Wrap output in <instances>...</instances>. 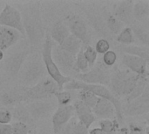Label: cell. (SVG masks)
I'll return each mask as SVG.
<instances>
[{
    "instance_id": "cell-29",
    "label": "cell",
    "mask_w": 149,
    "mask_h": 134,
    "mask_svg": "<svg viewBox=\"0 0 149 134\" xmlns=\"http://www.w3.org/2000/svg\"><path fill=\"white\" fill-rule=\"evenodd\" d=\"M100 128L107 134H115L120 129V123L116 119H102L100 121Z\"/></svg>"
},
{
    "instance_id": "cell-7",
    "label": "cell",
    "mask_w": 149,
    "mask_h": 134,
    "mask_svg": "<svg viewBox=\"0 0 149 134\" xmlns=\"http://www.w3.org/2000/svg\"><path fill=\"white\" fill-rule=\"evenodd\" d=\"M77 80L87 85H109L111 74L102 63L95 65L91 70L83 74H77L75 76Z\"/></svg>"
},
{
    "instance_id": "cell-12",
    "label": "cell",
    "mask_w": 149,
    "mask_h": 134,
    "mask_svg": "<svg viewBox=\"0 0 149 134\" xmlns=\"http://www.w3.org/2000/svg\"><path fill=\"white\" fill-rule=\"evenodd\" d=\"M30 53L31 51L29 50H23L9 55L4 60V70L9 77L11 78H17L18 73Z\"/></svg>"
},
{
    "instance_id": "cell-10",
    "label": "cell",
    "mask_w": 149,
    "mask_h": 134,
    "mask_svg": "<svg viewBox=\"0 0 149 134\" xmlns=\"http://www.w3.org/2000/svg\"><path fill=\"white\" fill-rule=\"evenodd\" d=\"M56 102L51 99L29 102L25 106L34 123L48 117L54 110Z\"/></svg>"
},
{
    "instance_id": "cell-26",
    "label": "cell",
    "mask_w": 149,
    "mask_h": 134,
    "mask_svg": "<svg viewBox=\"0 0 149 134\" xmlns=\"http://www.w3.org/2000/svg\"><path fill=\"white\" fill-rule=\"evenodd\" d=\"M149 15V3L147 1L134 2L133 6V17L134 19L138 21L146 19Z\"/></svg>"
},
{
    "instance_id": "cell-15",
    "label": "cell",
    "mask_w": 149,
    "mask_h": 134,
    "mask_svg": "<svg viewBox=\"0 0 149 134\" xmlns=\"http://www.w3.org/2000/svg\"><path fill=\"white\" fill-rule=\"evenodd\" d=\"M74 109L73 106L69 105L66 106H58L54 112L52 121V129L54 134H58L60 130L72 119Z\"/></svg>"
},
{
    "instance_id": "cell-22",
    "label": "cell",
    "mask_w": 149,
    "mask_h": 134,
    "mask_svg": "<svg viewBox=\"0 0 149 134\" xmlns=\"http://www.w3.org/2000/svg\"><path fill=\"white\" fill-rule=\"evenodd\" d=\"M11 115H12V119H15L17 120L16 122H20V123L25 124V125L29 126L31 128V126H33L35 125L28 110L26 109L25 106H24L23 104L15 106L12 110Z\"/></svg>"
},
{
    "instance_id": "cell-25",
    "label": "cell",
    "mask_w": 149,
    "mask_h": 134,
    "mask_svg": "<svg viewBox=\"0 0 149 134\" xmlns=\"http://www.w3.org/2000/svg\"><path fill=\"white\" fill-rule=\"evenodd\" d=\"M105 22L107 29L114 35H118L123 29L124 24H122L116 17H114L112 12L105 10L104 11Z\"/></svg>"
},
{
    "instance_id": "cell-35",
    "label": "cell",
    "mask_w": 149,
    "mask_h": 134,
    "mask_svg": "<svg viewBox=\"0 0 149 134\" xmlns=\"http://www.w3.org/2000/svg\"><path fill=\"white\" fill-rule=\"evenodd\" d=\"M83 53H84L86 60L87 61L89 68H93L96 64V60L98 57V53L96 52L95 49L92 47L91 45H87L85 51H83Z\"/></svg>"
},
{
    "instance_id": "cell-6",
    "label": "cell",
    "mask_w": 149,
    "mask_h": 134,
    "mask_svg": "<svg viewBox=\"0 0 149 134\" xmlns=\"http://www.w3.org/2000/svg\"><path fill=\"white\" fill-rule=\"evenodd\" d=\"M58 91V86L52 79L43 78L33 86L22 87V100L23 102H32L49 99Z\"/></svg>"
},
{
    "instance_id": "cell-37",
    "label": "cell",
    "mask_w": 149,
    "mask_h": 134,
    "mask_svg": "<svg viewBox=\"0 0 149 134\" xmlns=\"http://www.w3.org/2000/svg\"><path fill=\"white\" fill-rule=\"evenodd\" d=\"M95 51L98 54H105L107 51L110 50V44L109 41L106 38H100L96 42L95 44Z\"/></svg>"
},
{
    "instance_id": "cell-16",
    "label": "cell",
    "mask_w": 149,
    "mask_h": 134,
    "mask_svg": "<svg viewBox=\"0 0 149 134\" xmlns=\"http://www.w3.org/2000/svg\"><path fill=\"white\" fill-rule=\"evenodd\" d=\"M134 2L132 0H125L116 3L113 5L112 14L116 17L122 24H130L133 23V6Z\"/></svg>"
},
{
    "instance_id": "cell-13",
    "label": "cell",
    "mask_w": 149,
    "mask_h": 134,
    "mask_svg": "<svg viewBox=\"0 0 149 134\" xmlns=\"http://www.w3.org/2000/svg\"><path fill=\"white\" fill-rule=\"evenodd\" d=\"M52 58L63 75L68 74L72 71H73L75 56L64 51L59 46L52 47Z\"/></svg>"
},
{
    "instance_id": "cell-2",
    "label": "cell",
    "mask_w": 149,
    "mask_h": 134,
    "mask_svg": "<svg viewBox=\"0 0 149 134\" xmlns=\"http://www.w3.org/2000/svg\"><path fill=\"white\" fill-rule=\"evenodd\" d=\"M45 72L41 55L32 52L26 58L17 77L22 87H31L44 78Z\"/></svg>"
},
{
    "instance_id": "cell-43",
    "label": "cell",
    "mask_w": 149,
    "mask_h": 134,
    "mask_svg": "<svg viewBox=\"0 0 149 134\" xmlns=\"http://www.w3.org/2000/svg\"><path fill=\"white\" fill-rule=\"evenodd\" d=\"M115 134H128V129L127 127L120 128Z\"/></svg>"
},
{
    "instance_id": "cell-41",
    "label": "cell",
    "mask_w": 149,
    "mask_h": 134,
    "mask_svg": "<svg viewBox=\"0 0 149 134\" xmlns=\"http://www.w3.org/2000/svg\"><path fill=\"white\" fill-rule=\"evenodd\" d=\"M0 134H14L11 125H0Z\"/></svg>"
},
{
    "instance_id": "cell-36",
    "label": "cell",
    "mask_w": 149,
    "mask_h": 134,
    "mask_svg": "<svg viewBox=\"0 0 149 134\" xmlns=\"http://www.w3.org/2000/svg\"><path fill=\"white\" fill-rule=\"evenodd\" d=\"M102 61H103L102 64L106 67H111V66L114 65L117 61V54L115 53V51L109 50L105 54H103Z\"/></svg>"
},
{
    "instance_id": "cell-21",
    "label": "cell",
    "mask_w": 149,
    "mask_h": 134,
    "mask_svg": "<svg viewBox=\"0 0 149 134\" xmlns=\"http://www.w3.org/2000/svg\"><path fill=\"white\" fill-rule=\"evenodd\" d=\"M70 35V31L66 24L63 21H57L52 27L51 34L49 35L52 40L55 41L58 45H60L66 37Z\"/></svg>"
},
{
    "instance_id": "cell-1",
    "label": "cell",
    "mask_w": 149,
    "mask_h": 134,
    "mask_svg": "<svg viewBox=\"0 0 149 134\" xmlns=\"http://www.w3.org/2000/svg\"><path fill=\"white\" fill-rule=\"evenodd\" d=\"M21 17L24 33L31 44L37 45L45 40V25L41 16L40 2H31L21 5Z\"/></svg>"
},
{
    "instance_id": "cell-44",
    "label": "cell",
    "mask_w": 149,
    "mask_h": 134,
    "mask_svg": "<svg viewBox=\"0 0 149 134\" xmlns=\"http://www.w3.org/2000/svg\"><path fill=\"white\" fill-rule=\"evenodd\" d=\"M3 58V51L0 50V61H2Z\"/></svg>"
},
{
    "instance_id": "cell-27",
    "label": "cell",
    "mask_w": 149,
    "mask_h": 134,
    "mask_svg": "<svg viewBox=\"0 0 149 134\" xmlns=\"http://www.w3.org/2000/svg\"><path fill=\"white\" fill-rule=\"evenodd\" d=\"M149 87L148 86V78H141L137 85H135V87L134 88V90L131 92V93L129 95H127L125 98V100L127 103L131 102L134 99H136L137 98H139L140 96H141L143 94V92H145V90Z\"/></svg>"
},
{
    "instance_id": "cell-19",
    "label": "cell",
    "mask_w": 149,
    "mask_h": 134,
    "mask_svg": "<svg viewBox=\"0 0 149 134\" xmlns=\"http://www.w3.org/2000/svg\"><path fill=\"white\" fill-rule=\"evenodd\" d=\"M21 37V34L16 30L0 26V50L4 51L14 45Z\"/></svg>"
},
{
    "instance_id": "cell-45",
    "label": "cell",
    "mask_w": 149,
    "mask_h": 134,
    "mask_svg": "<svg viewBox=\"0 0 149 134\" xmlns=\"http://www.w3.org/2000/svg\"><path fill=\"white\" fill-rule=\"evenodd\" d=\"M2 84H3V79H2V76L0 74V86L2 85Z\"/></svg>"
},
{
    "instance_id": "cell-28",
    "label": "cell",
    "mask_w": 149,
    "mask_h": 134,
    "mask_svg": "<svg viewBox=\"0 0 149 134\" xmlns=\"http://www.w3.org/2000/svg\"><path fill=\"white\" fill-rule=\"evenodd\" d=\"M84 50H80L79 53L75 56V63L73 66V71L77 72V74H83L89 71V66L87 64V61L85 58Z\"/></svg>"
},
{
    "instance_id": "cell-9",
    "label": "cell",
    "mask_w": 149,
    "mask_h": 134,
    "mask_svg": "<svg viewBox=\"0 0 149 134\" xmlns=\"http://www.w3.org/2000/svg\"><path fill=\"white\" fill-rule=\"evenodd\" d=\"M66 26L70 34L79 38L86 46L91 42V35L86 22L76 14H70L66 17Z\"/></svg>"
},
{
    "instance_id": "cell-42",
    "label": "cell",
    "mask_w": 149,
    "mask_h": 134,
    "mask_svg": "<svg viewBox=\"0 0 149 134\" xmlns=\"http://www.w3.org/2000/svg\"><path fill=\"white\" fill-rule=\"evenodd\" d=\"M88 134H106L100 127H96V128H93L92 130H90L88 132Z\"/></svg>"
},
{
    "instance_id": "cell-3",
    "label": "cell",
    "mask_w": 149,
    "mask_h": 134,
    "mask_svg": "<svg viewBox=\"0 0 149 134\" xmlns=\"http://www.w3.org/2000/svg\"><path fill=\"white\" fill-rule=\"evenodd\" d=\"M64 89L88 91V92L93 93L98 98L104 99L110 101L114 106L115 113H116V119L118 120L119 123L123 122L122 105H121L120 101L119 100V99L116 98L107 87H106L104 85H87V84H85L77 79H72L71 81H69L67 84L65 85Z\"/></svg>"
},
{
    "instance_id": "cell-14",
    "label": "cell",
    "mask_w": 149,
    "mask_h": 134,
    "mask_svg": "<svg viewBox=\"0 0 149 134\" xmlns=\"http://www.w3.org/2000/svg\"><path fill=\"white\" fill-rule=\"evenodd\" d=\"M121 62L131 72L142 78H148V60L143 59L139 57L124 54L122 56Z\"/></svg>"
},
{
    "instance_id": "cell-39",
    "label": "cell",
    "mask_w": 149,
    "mask_h": 134,
    "mask_svg": "<svg viewBox=\"0 0 149 134\" xmlns=\"http://www.w3.org/2000/svg\"><path fill=\"white\" fill-rule=\"evenodd\" d=\"M12 120L11 112L6 108L0 109V125H8Z\"/></svg>"
},
{
    "instance_id": "cell-20",
    "label": "cell",
    "mask_w": 149,
    "mask_h": 134,
    "mask_svg": "<svg viewBox=\"0 0 149 134\" xmlns=\"http://www.w3.org/2000/svg\"><path fill=\"white\" fill-rule=\"evenodd\" d=\"M22 103V87H16L0 94V105L3 106H15Z\"/></svg>"
},
{
    "instance_id": "cell-38",
    "label": "cell",
    "mask_w": 149,
    "mask_h": 134,
    "mask_svg": "<svg viewBox=\"0 0 149 134\" xmlns=\"http://www.w3.org/2000/svg\"><path fill=\"white\" fill-rule=\"evenodd\" d=\"M11 126L14 134H29L31 131V128L29 126L20 122H14Z\"/></svg>"
},
{
    "instance_id": "cell-32",
    "label": "cell",
    "mask_w": 149,
    "mask_h": 134,
    "mask_svg": "<svg viewBox=\"0 0 149 134\" xmlns=\"http://www.w3.org/2000/svg\"><path fill=\"white\" fill-rule=\"evenodd\" d=\"M98 99L99 98L97 96H95L93 93L88 91L80 90L79 92V100H80L83 104H85L86 106H88L91 109H93L95 106Z\"/></svg>"
},
{
    "instance_id": "cell-18",
    "label": "cell",
    "mask_w": 149,
    "mask_h": 134,
    "mask_svg": "<svg viewBox=\"0 0 149 134\" xmlns=\"http://www.w3.org/2000/svg\"><path fill=\"white\" fill-rule=\"evenodd\" d=\"M74 112H76L78 116L79 122L82 124L84 126H86L87 129L95 122L96 118L93 113V111L91 108L86 106L85 104H83L80 100L75 101L74 105L72 106Z\"/></svg>"
},
{
    "instance_id": "cell-4",
    "label": "cell",
    "mask_w": 149,
    "mask_h": 134,
    "mask_svg": "<svg viewBox=\"0 0 149 134\" xmlns=\"http://www.w3.org/2000/svg\"><path fill=\"white\" fill-rule=\"evenodd\" d=\"M142 77H140L128 70L117 69L110 78V91L116 97H124L131 93L138 81Z\"/></svg>"
},
{
    "instance_id": "cell-33",
    "label": "cell",
    "mask_w": 149,
    "mask_h": 134,
    "mask_svg": "<svg viewBox=\"0 0 149 134\" xmlns=\"http://www.w3.org/2000/svg\"><path fill=\"white\" fill-rule=\"evenodd\" d=\"M89 19H90L91 24L94 27V29L99 33H100L101 36H104V37L109 36L108 31H107V27L105 24V21L101 17L96 16L95 14H92V17H90Z\"/></svg>"
},
{
    "instance_id": "cell-8",
    "label": "cell",
    "mask_w": 149,
    "mask_h": 134,
    "mask_svg": "<svg viewBox=\"0 0 149 134\" xmlns=\"http://www.w3.org/2000/svg\"><path fill=\"white\" fill-rule=\"evenodd\" d=\"M0 26L16 30L21 36L25 35L20 11L10 4L6 3L0 11Z\"/></svg>"
},
{
    "instance_id": "cell-17",
    "label": "cell",
    "mask_w": 149,
    "mask_h": 134,
    "mask_svg": "<svg viewBox=\"0 0 149 134\" xmlns=\"http://www.w3.org/2000/svg\"><path fill=\"white\" fill-rule=\"evenodd\" d=\"M95 118L102 119H116V113L113 105L104 99L99 98L95 106L92 109Z\"/></svg>"
},
{
    "instance_id": "cell-30",
    "label": "cell",
    "mask_w": 149,
    "mask_h": 134,
    "mask_svg": "<svg viewBox=\"0 0 149 134\" xmlns=\"http://www.w3.org/2000/svg\"><path fill=\"white\" fill-rule=\"evenodd\" d=\"M116 41L123 45H131L134 43V36L133 34L131 27H126L117 35Z\"/></svg>"
},
{
    "instance_id": "cell-11",
    "label": "cell",
    "mask_w": 149,
    "mask_h": 134,
    "mask_svg": "<svg viewBox=\"0 0 149 134\" xmlns=\"http://www.w3.org/2000/svg\"><path fill=\"white\" fill-rule=\"evenodd\" d=\"M149 112V87L136 99L122 106V114L127 116H140Z\"/></svg>"
},
{
    "instance_id": "cell-23",
    "label": "cell",
    "mask_w": 149,
    "mask_h": 134,
    "mask_svg": "<svg viewBox=\"0 0 149 134\" xmlns=\"http://www.w3.org/2000/svg\"><path fill=\"white\" fill-rule=\"evenodd\" d=\"M82 44H83L82 42L79 38H77L73 35L70 34L66 37V39L58 46L61 49H63L64 51H67L68 53H70L73 56H76L79 53V51L81 50Z\"/></svg>"
},
{
    "instance_id": "cell-34",
    "label": "cell",
    "mask_w": 149,
    "mask_h": 134,
    "mask_svg": "<svg viewBox=\"0 0 149 134\" xmlns=\"http://www.w3.org/2000/svg\"><path fill=\"white\" fill-rule=\"evenodd\" d=\"M56 99L57 103L59 106H66L71 105V102L72 101V97L70 92L68 91H58L53 95Z\"/></svg>"
},
{
    "instance_id": "cell-5",
    "label": "cell",
    "mask_w": 149,
    "mask_h": 134,
    "mask_svg": "<svg viewBox=\"0 0 149 134\" xmlns=\"http://www.w3.org/2000/svg\"><path fill=\"white\" fill-rule=\"evenodd\" d=\"M53 47V42L49 35H46L43 44V49L41 52L42 60L45 68L46 72L50 76V78L52 79L58 86V91H63L64 86L69 81L72 80L71 78L63 75L58 70V66L54 63L52 58V50Z\"/></svg>"
},
{
    "instance_id": "cell-40",
    "label": "cell",
    "mask_w": 149,
    "mask_h": 134,
    "mask_svg": "<svg viewBox=\"0 0 149 134\" xmlns=\"http://www.w3.org/2000/svg\"><path fill=\"white\" fill-rule=\"evenodd\" d=\"M127 129L128 134H145V128L136 123H130Z\"/></svg>"
},
{
    "instance_id": "cell-31",
    "label": "cell",
    "mask_w": 149,
    "mask_h": 134,
    "mask_svg": "<svg viewBox=\"0 0 149 134\" xmlns=\"http://www.w3.org/2000/svg\"><path fill=\"white\" fill-rule=\"evenodd\" d=\"M134 36H135L138 40L145 46H148L149 43V32L148 28L142 25H134L131 27Z\"/></svg>"
},
{
    "instance_id": "cell-24",
    "label": "cell",
    "mask_w": 149,
    "mask_h": 134,
    "mask_svg": "<svg viewBox=\"0 0 149 134\" xmlns=\"http://www.w3.org/2000/svg\"><path fill=\"white\" fill-rule=\"evenodd\" d=\"M120 50L125 54L141 58L148 60L149 49L148 46H137V45H121Z\"/></svg>"
}]
</instances>
